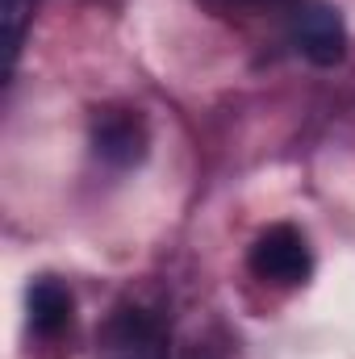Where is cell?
<instances>
[{
  "label": "cell",
  "instance_id": "1",
  "mask_svg": "<svg viewBox=\"0 0 355 359\" xmlns=\"http://www.w3.org/2000/svg\"><path fill=\"white\" fill-rule=\"evenodd\" d=\"M96 359H172V330L155 309L117 305L100 326Z\"/></svg>",
  "mask_w": 355,
  "mask_h": 359
},
{
  "label": "cell",
  "instance_id": "2",
  "mask_svg": "<svg viewBox=\"0 0 355 359\" xmlns=\"http://www.w3.org/2000/svg\"><path fill=\"white\" fill-rule=\"evenodd\" d=\"M247 264H251V271H255L260 280H267V284L293 288V284L309 280V271H314V251H309V243H305V234H301L297 226L280 222V226H267L264 234L251 243Z\"/></svg>",
  "mask_w": 355,
  "mask_h": 359
},
{
  "label": "cell",
  "instance_id": "3",
  "mask_svg": "<svg viewBox=\"0 0 355 359\" xmlns=\"http://www.w3.org/2000/svg\"><path fill=\"white\" fill-rule=\"evenodd\" d=\"M288 42L314 67H335L347 55V25L330 4H297L288 21Z\"/></svg>",
  "mask_w": 355,
  "mask_h": 359
},
{
  "label": "cell",
  "instance_id": "4",
  "mask_svg": "<svg viewBox=\"0 0 355 359\" xmlns=\"http://www.w3.org/2000/svg\"><path fill=\"white\" fill-rule=\"evenodd\" d=\"M151 147V130L142 121V113L134 109H100L92 117V155L117 172L134 168L147 159Z\"/></svg>",
  "mask_w": 355,
  "mask_h": 359
},
{
  "label": "cell",
  "instance_id": "5",
  "mask_svg": "<svg viewBox=\"0 0 355 359\" xmlns=\"http://www.w3.org/2000/svg\"><path fill=\"white\" fill-rule=\"evenodd\" d=\"M25 309H29V330L38 339H63L72 330V322H76V297L55 276H42V280L29 284Z\"/></svg>",
  "mask_w": 355,
  "mask_h": 359
},
{
  "label": "cell",
  "instance_id": "6",
  "mask_svg": "<svg viewBox=\"0 0 355 359\" xmlns=\"http://www.w3.org/2000/svg\"><path fill=\"white\" fill-rule=\"evenodd\" d=\"M205 13L213 17H255V13H267V8H280L288 0H196Z\"/></svg>",
  "mask_w": 355,
  "mask_h": 359
}]
</instances>
